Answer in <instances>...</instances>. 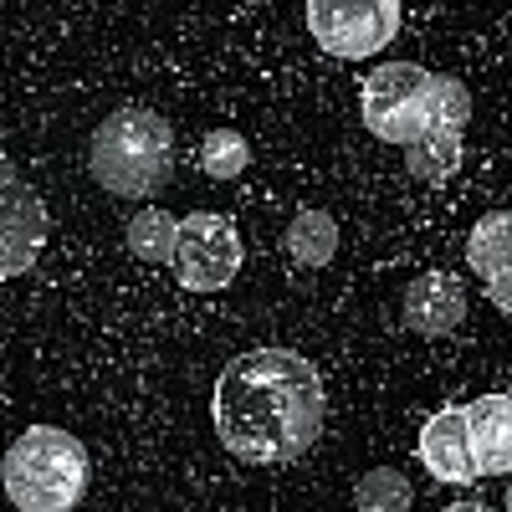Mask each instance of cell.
<instances>
[{"label":"cell","instance_id":"6da1fadb","mask_svg":"<svg viewBox=\"0 0 512 512\" xmlns=\"http://www.w3.org/2000/svg\"><path fill=\"white\" fill-rule=\"evenodd\" d=\"M323 379L313 359L297 349H246L236 354L221 379L210 420L216 441L251 466H287L323 436Z\"/></svg>","mask_w":512,"mask_h":512},{"label":"cell","instance_id":"7a4b0ae2","mask_svg":"<svg viewBox=\"0 0 512 512\" xmlns=\"http://www.w3.org/2000/svg\"><path fill=\"white\" fill-rule=\"evenodd\" d=\"M88 169L108 195H123V200L159 195L169 175H175V128H169L164 113H149L134 103L113 108L93 128Z\"/></svg>","mask_w":512,"mask_h":512},{"label":"cell","instance_id":"3957f363","mask_svg":"<svg viewBox=\"0 0 512 512\" xmlns=\"http://www.w3.org/2000/svg\"><path fill=\"white\" fill-rule=\"evenodd\" d=\"M93 456L62 425H31L0 456V487L21 512H67L88 497Z\"/></svg>","mask_w":512,"mask_h":512},{"label":"cell","instance_id":"277c9868","mask_svg":"<svg viewBox=\"0 0 512 512\" xmlns=\"http://www.w3.org/2000/svg\"><path fill=\"white\" fill-rule=\"evenodd\" d=\"M364 128L384 144H415L436 113V72L420 62H379L359 88Z\"/></svg>","mask_w":512,"mask_h":512},{"label":"cell","instance_id":"5b68a950","mask_svg":"<svg viewBox=\"0 0 512 512\" xmlns=\"http://www.w3.org/2000/svg\"><path fill=\"white\" fill-rule=\"evenodd\" d=\"M400 0H308V31L338 62H369L400 36Z\"/></svg>","mask_w":512,"mask_h":512},{"label":"cell","instance_id":"8992f818","mask_svg":"<svg viewBox=\"0 0 512 512\" xmlns=\"http://www.w3.org/2000/svg\"><path fill=\"white\" fill-rule=\"evenodd\" d=\"M175 282L185 292H221L236 282L241 272V236L236 221L221 210H190L180 216V236H175Z\"/></svg>","mask_w":512,"mask_h":512},{"label":"cell","instance_id":"52a82bcc","mask_svg":"<svg viewBox=\"0 0 512 512\" xmlns=\"http://www.w3.org/2000/svg\"><path fill=\"white\" fill-rule=\"evenodd\" d=\"M466 123H472V93L461 88L456 77L436 72V113H431V128L405 144V169L420 180V185H441L461 169V154H466Z\"/></svg>","mask_w":512,"mask_h":512},{"label":"cell","instance_id":"ba28073f","mask_svg":"<svg viewBox=\"0 0 512 512\" xmlns=\"http://www.w3.org/2000/svg\"><path fill=\"white\" fill-rule=\"evenodd\" d=\"M52 236L47 205L26 185V175L11 164V154H0V282L26 277L36 267L41 246Z\"/></svg>","mask_w":512,"mask_h":512},{"label":"cell","instance_id":"9c48e42d","mask_svg":"<svg viewBox=\"0 0 512 512\" xmlns=\"http://www.w3.org/2000/svg\"><path fill=\"white\" fill-rule=\"evenodd\" d=\"M415 451H420V466L431 472V482H441V487H472V482H482L461 405H441L431 420H425Z\"/></svg>","mask_w":512,"mask_h":512},{"label":"cell","instance_id":"30bf717a","mask_svg":"<svg viewBox=\"0 0 512 512\" xmlns=\"http://www.w3.org/2000/svg\"><path fill=\"white\" fill-rule=\"evenodd\" d=\"M466 318V287L451 272H420L405 287V328L420 338H446Z\"/></svg>","mask_w":512,"mask_h":512},{"label":"cell","instance_id":"8fae6325","mask_svg":"<svg viewBox=\"0 0 512 512\" xmlns=\"http://www.w3.org/2000/svg\"><path fill=\"white\" fill-rule=\"evenodd\" d=\"M461 410H466V436H472L482 482L512 477V395H477Z\"/></svg>","mask_w":512,"mask_h":512},{"label":"cell","instance_id":"7c38bea8","mask_svg":"<svg viewBox=\"0 0 512 512\" xmlns=\"http://www.w3.org/2000/svg\"><path fill=\"white\" fill-rule=\"evenodd\" d=\"M466 267L482 282H497L512 272V210H487L466 236Z\"/></svg>","mask_w":512,"mask_h":512},{"label":"cell","instance_id":"4fadbf2b","mask_svg":"<svg viewBox=\"0 0 512 512\" xmlns=\"http://www.w3.org/2000/svg\"><path fill=\"white\" fill-rule=\"evenodd\" d=\"M282 251L292 256L297 267H328L333 256H338V226L328 210H297V216L287 221V236H282Z\"/></svg>","mask_w":512,"mask_h":512},{"label":"cell","instance_id":"5bb4252c","mask_svg":"<svg viewBox=\"0 0 512 512\" xmlns=\"http://www.w3.org/2000/svg\"><path fill=\"white\" fill-rule=\"evenodd\" d=\"M175 236H180V221L169 216L164 205H144L139 216L128 221V231H123L128 251H134L139 262H154V267H169V262H175Z\"/></svg>","mask_w":512,"mask_h":512},{"label":"cell","instance_id":"9a60e30c","mask_svg":"<svg viewBox=\"0 0 512 512\" xmlns=\"http://www.w3.org/2000/svg\"><path fill=\"white\" fill-rule=\"evenodd\" d=\"M246 164H251V144L236 128H210L200 139V169L210 180H236V175H246Z\"/></svg>","mask_w":512,"mask_h":512},{"label":"cell","instance_id":"2e32d148","mask_svg":"<svg viewBox=\"0 0 512 512\" xmlns=\"http://www.w3.org/2000/svg\"><path fill=\"white\" fill-rule=\"evenodd\" d=\"M354 502H359L364 512H405V507L415 502V492H410V482L395 472V466H374V472L359 477Z\"/></svg>","mask_w":512,"mask_h":512},{"label":"cell","instance_id":"e0dca14e","mask_svg":"<svg viewBox=\"0 0 512 512\" xmlns=\"http://www.w3.org/2000/svg\"><path fill=\"white\" fill-rule=\"evenodd\" d=\"M502 502H507V507H512V482H507V497H502Z\"/></svg>","mask_w":512,"mask_h":512},{"label":"cell","instance_id":"ac0fdd59","mask_svg":"<svg viewBox=\"0 0 512 512\" xmlns=\"http://www.w3.org/2000/svg\"><path fill=\"white\" fill-rule=\"evenodd\" d=\"M507 277H512V272H507ZM482 287H487V282H482Z\"/></svg>","mask_w":512,"mask_h":512}]
</instances>
